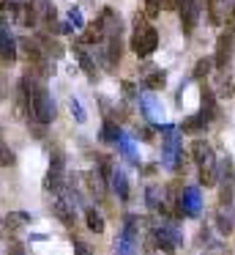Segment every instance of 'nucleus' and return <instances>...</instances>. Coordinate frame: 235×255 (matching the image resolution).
<instances>
[{"label":"nucleus","instance_id":"nucleus-1","mask_svg":"<svg viewBox=\"0 0 235 255\" xmlns=\"http://www.w3.org/2000/svg\"><path fill=\"white\" fill-rule=\"evenodd\" d=\"M180 244H183V233H180V228L172 220L156 222L151 228V233H148V247L151 250L156 247V250H164L167 255H172L175 247H180Z\"/></svg>","mask_w":235,"mask_h":255},{"label":"nucleus","instance_id":"nucleus-2","mask_svg":"<svg viewBox=\"0 0 235 255\" xmlns=\"http://www.w3.org/2000/svg\"><path fill=\"white\" fill-rule=\"evenodd\" d=\"M158 47V33L153 25H148L145 17H134V33H131V50L140 58H151Z\"/></svg>","mask_w":235,"mask_h":255},{"label":"nucleus","instance_id":"nucleus-3","mask_svg":"<svg viewBox=\"0 0 235 255\" xmlns=\"http://www.w3.org/2000/svg\"><path fill=\"white\" fill-rule=\"evenodd\" d=\"M158 129L164 132V156H161V165L167 167V170H178L180 154H183V148H180L178 127H172V124H158Z\"/></svg>","mask_w":235,"mask_h":255},{"label":"nucleus","instance_id":"nucleus-4","mask_svg":"<svg viewBox=\"0 0 235 255\" xmlns=\"http://www.w3.org/2000/svg\"><path fill=\"white\" fill-rule=\"evenodd\" d=\"M16 47H19V52H22V58H25V63L30 69H36L41 77H47L52 69H47V55L41 52V47L36 44V41H30V39H22V41H16Z\"/></svg>","mask_w":235,"mask_h":255},{"label":"nucleus","instance_id":"nucleus-5","mask_svg":"<svg viewBox=\"0 0 235 255\" xmlns=\"http://www.w3.org/2000/svg\"><path fill=\"white\" fill-rule=\"evenodd\" d=\"M219 200H222L224 206L233 203L235 198V167L230 159H224L222 165H219Z\"/></svg>","mask_w":235,"mask_h":255},{"label":"nucleus","instance_id":"nucleus-6","mask_svg":"<svg viewBox=\"0 0 235 255\" xmlns=\"http://www.w3.org/2000/svg\"><path fill=\"white\" fill-rule=\"evenodd\" d=\"M63 184H66V162H63V154L55 151L52 159H49L47 178H44V189H63Z\"/></svg>","mask_w":235,"mask_h":255},{"label":"nucleus","instance_id":"nucleus-7","mask_svg":"<svg viewBox=\"0 0 235 255\" xmlns=\"http://www.w3.org/2000/svg\"><path fill=\"white\" fill-rule=\"evenodd\" d=\"M200 8H202L200 0H180V6H178V11H180V28H183L186 36L194 33L197 19H200Z\"/></svg>","mask_w":235,"mask_h":255},{"label":"nucleus","instance_id":"nucleus-8","mask_svg":"<svg viewBox=\"0 0 235 255\" xmlns=\"http://www.w3.org/2000/svg\"><path fill=\"white\" fill-rule=\"evenodd\" d=\"M178 211L183 217H197L202 211V195L197 187H183V192H180L178 198Z\"/></svg>","mask_w":235,"mask_h":255},{"label":"nucleus","instance_id":"nucleus-9","mask_svg":"<svg viewBox=\"0 0 235 255\" xmlns=\"http://www.w3.org/2000/svg\"><path fill=\"white\" fill-rule=\"evenodd\" d=\"M16 55H19L16 39L8 33V28H5L3 19H0V63H3V66H11V63L16 61Z\"/></svg>","mask_w":235,"mask_h":255},{"label":"nucleus","instance_id":"nucleus-10","mask_svg":"<svg viewBox=\"0 0 235 255\" xmlns=\"http://www.w3.org/2000/svg\"><path fill=\"white\" fill-rule=\"evenodd\" d=\"M33 8H36L38 25H44L49 33H60V22L55 19V6L49 0H33Z\"/></svg>","mask_w":235,"mask_h":255},{"label":"nucleus","instance_id":"nucleus-11","mask_svg":"<svg viewBox=\"0 0 235 255\" xmlns=\"http://www.w3.org/2000/svg\"><path fill=\"white\" fill-rule=\"evenodd\" d=\"M230 55H233V30H227V33L219 36L216 58H213V63H216L219 72H227V66H230Z\"/></svg>","mask_w":235,"mask_h":255},{"label":"nucleus","instance_id":"nucleus-12","mask_svg":"<svg viewBox=\"0 0 235 255\" xmlns=\"http://www.w3.org/2000/svg\"><path fill=\"white\" fill-rule=\"evenodd\" d=\"M140 110H142V116H145L148 121L161 124V118H164V107H161V102H158L153 94H140Z\"/></svg>","mask_w":235,"mask_h":255},{"label":"nucleus","instance_id":"nucleus-13","mask_svg":"<svg viewBox=\"0 0 235 255\" xmlns=\"http://www.w3.org/2000/svg\"><path fill=\"white\" fill-rule=\"evenodd\" d=\"M49 209H52V214L58 217L60 222H63V225H74L77 222V214H74V203H71L69 198H63V195H60V198H55L52 203H49Z\"/></svg>","mask_w":235,"mask_h":255},{"label":"nucleus","instance_id":"nucleus-14","mask_svg":"<svg viewBox=\"0 0 235 255\" xmlns=\"http://www.w3.org/2000/svg\"><path fill=\"white\" fill-rule=\"evenodd\" d=\"M22 222H33V214H27V211H11L8 217L0 220V236H14L22 228Z\"/></svg>","mask_w":235,"mask_h":255},{"label":"nucleus","instance_id":"nucleus-15","mask_svg":"<svg viewBox=\"0 0 235 255\" xmlns=\"http://www.w3.org/2000/svg\"><path fill=\"white\" fill-rule=\"evenodd\" d=\"M142 85H145L148 91H161L164 85H167V74L158 66H145L142 69Z\"/></svg>","mask_w":235,"mask_h":255},{"label":"nucleus","instance_id":"nucleus-16","mask_svg":"<svg viewBox=\"0 0 235 255\" xmlns=\"http://www.w3.org/2000/svg\"><path fill=\"white\" fill-rule=\"evenodd\" d=\"M104 52H107V66L115 69L120 63V58H123V41H120V36H107L104 39Z\"/></svg>","mask_w":235,"mask_h":255},{"label":"nucleus","instance_id":"nucleus-17","mask_svg":"<svg viewBox=\"0 0 235 255\" xmlns=\"http://www.w3.org/2000/svg\"><path fill=\"white\" fill-rule=\"evenodd\" d=\"M200 116L205 121H213L219 116V107H216V96H213V88H202L200 96Z\"/></svg>","mask_w":235,"mask_h":255},{"label":"nucleus","instance_id":"nucleus-18","mask_svg":"<svg viewBox=\"0 0 235 255\" xmlns=\"http://www.w3.org/2000/svg\"><path fill=\"white\" fill-rule=\"evenodd\" d=\"M191 159L197 162V165H205V162H216V156H213V148L205 143V140H194L189 148Z\"/></svg>","mask_w":235,"mask_h":255},{"label":"nucleus","instance_id":"nucleus-19","mask_svg":"<svg viewBox=\"0 0 235 255\" xmlns=\"http://www.w3.org/2000/svg\"><path fill=\"white\" fill-rule=\"evenodd\" d=\"M205 8H208L211 25H224V17H227V0H205Z\"/></svg>","mask_w":235,"mask_h":255},{"label":"nucleus","instance_id":"nucleus-20","mask_svg":"<svg viewBox=\"0 0 235 255\" xmlns=\"http://www.w3.org/2000/svg\"><path fill=\"white\" fill-rule=\"evenodd\" d=\"M134 253H137V236L120 231L115 236V255H134Z\"/></svg>","mask_w":235,"mask_h":255},{"label":"nucleus","instance_id":"nucleus-21","mask_svg":"<svg viewBox=\"0 0 235 255\" xmlns=\"http://www.w3.org/2000/svg\"><path fill=\"white\" fill-rule=\"evenodd\" d=\"M16 25H22V28H33V25H38V17H36V8H33V3H22L19 0V8H16Z\"/></svg>","mask_w":235,"mask_h":255},{"label":"nucleus","instance_id":"nucleus-22","mask_svg":"<svg viewBox=\"0 0 235 255\" xmlns=\"http://www.w3.org/2000/svg\"><path fill=\"white\" fill-rule=\"evenodd\" d=\"M109 187H112V192L118 195L120 200H129V178H126L123 170H112V176H109Z\"/></svg>","mask_w":235,"mask_h":255},{"label":"nucleus","instance_id":"nucleus-23","mask_svg":"<svg viewBox=\"0 0 235 255\" xmlns=\"http://www.w3.org/2000/svg\"><path fill=\"white\" fill-rule=\"evenodd\" d=\"M104 181H107V178H104V173L98 170V167L87 173V187H90V192L96 195V200H104V195H107V184Z\"/></svg>","mask_w":235,"mask_h":255},{"label":"nucleus","instance_id":"nucleus-24","mask_svg":"<svg viewBox=\"0 0 235 255\" xmlns=\"http://www.w3.org/2000/svg\"><path fill=\"white\" fill-rule=\"evenodd\" d=\"M74 52H77V58H79V66H82V72L87 74V80H96V77H98L96 63H93V58L87 55L85 50H82V41H79V44H74Z\"/></svg>","mask_w":235,"mask_h":255},{"label":"nucleus","instance_id":"nucleus-25","mask_svg":"<svg viewBox=\"0 0 235 255\" xmlns=\"http://www.w3.org/2000/svg\"><path fill=\"white\" fill-rule=\"evenodd\" d=\"M216 181H219V165L216 162L200 165V184L202 187H216Z\"/></svg>","mask_w":235,"mask_h":255},{"label":"nucleus","instance_id":"nucleus-26","mask_svg":"<svg viewBox=\"0 0 235 255\" xmlns=\"http://www.w3.org/2000/svg\"><path fill=\"white\" fill-rule=\"evenodd\" d=\"M82 30H85V33H82V44H104V30H101V25H98V19L90 25H85Z\"/></svg>","mask_w":235,"mask_h":255},{"label":"nucleus","instance_id":"nucleus-27","mask_svg":"<svg viewBox=\"0 0 235 255\" xmlns=\"http://www.w3.org/2000/svg\"><path fill=\"white\" fill-rule=\"evenodd\" d=\"M36 44L41 47V52H44L47 58H60V55H63V47H60L55 39H49V36H38Z\"/></svg>","mask_w":235,"mask_h":255},{"label":"nucleus","instance_id":"nucleus-28","mask_svg":"<svg viewBox=\"0 0 235 255\" xmlns=\"http://www.w3.org/2000/svg\"><path fill=\"white\" fill-rule=\"evenodd\" d=\"M120 137H123L120 127H118L115 121H109V118H107V121L101 124V140H104V143H118Z\"/></svg>","mask_w":235,"mask_h":255},{"label":"nucleus","instance_id":"nucleus-29","mask_svg":"<svg viewBox=\"0 0 235 255\" xmlns=\"http://www.w3.org/2000/svg\"><path fill=\"white\" fill-rule=\"evenodd\" d=\"M205 124L208 121L202 116H189L183 124H180V129H183L186 134H202V132H205Z\"/></svg>","mask_w":235,"mask_h":255},{"label":"nucleus","instance_id":"nucleus-30","mask_svg":"<svg viewBox=\"0 0 235 255\" xmlns=\"http://www.w3.org/2000/svg\"><path fill=\"white\" fill-rule=\"evenodd\" d=\"M145 203H148V209H164V200H161V187L151 184V187L145 189Z\"/></svg>","mask_w":235,"mask_h":255},{"label":"nucleus","instance_id":"nucleus-31","mask_svg":"<svg viewBox=\"0 0 235 255\" xmlns=\"http://www.w3.org/2000/svg\"><path fill=\"white\" fill-rule=\"evenodd\" d=\"M16 8H19V0H0V19L3 22H14Z\"/></svg>","mask_w":235,"mask_h":255},{"label":"nucleus","instance_id":"nucleus-32","mask_svg":"<svg viewBox=\"0 0 235 255\" xmlns=\"http://www.w3.org/2000/svg\"><path fill=\"white\" fill-rule=\"evenodd\" d=\"M85 220H87V228H90L93 233H104V217L98 214L96 209H87L85 211Z\"/></svg>","mask_w":235,"mask_h":255},{"label":"nucleus","instance_id":"nucleus-33","mask_svg":"<svg viewBox=\"0 0 235 255\" xmlns=\"http://www.w3.org/2000/svg\"><path fill=\"white\" fill-rule=\"evenodd\" d=\"M115 145H118V148H120V154H123L126 159H129V162H137V151H134V143H131V140L126 137V134H123V137H120V140H118V143H115Z\"/></svg>","mask_w":235,"mask_h":255},{"label":"nucleus","instance_id":"nucleus-34","mask_svg":"<svg viewBox=\"0 0 235 255\" xmlns=\"http://www.w3.org/2000/svg\"><path fill=\"white\" fill-rule=\"evenodd\" d=\"M219 94L222 96H233L235 94V85H233V80H230L227 72H219Z\"/></svg>","mask_w":235,"mask_h":255},{"label":"nucleus","instance_id":"nucleus-35","mask_svg":"<svg viewBox=\"0 0 235 255\" xmlns=\"http://www.w3.org/2000/svg\"><path fill=\"white\" fill-rule=\"evenodd\" d=\"M211 69H213V61H211V58H200V61H197V66H194V77H197V80L208 77V74H211Z\"/></svg>","mask_w":235,"mask_h":255},{"label":"nucleus","instance_id":"nucleus-36","mask_svg":"<svg viewBox=\"0 0 235 255\" xmlns=\"http://www.w3.org/2000/svg\"><path fill=\"white\" fill-rule=\"evenodd\" d=\"M16 162V156H14V151L8 148V145L0 140V167H11Z\"/></svg>","mask_w":235,"mask_h":255},{"label":"nucleus","instance_id":"nucleus-37","mask_svg":"<svg viewBox=\"0 0 235 255\" xmlns=\"http://www.w3.org/2000/svg\"><path fill=\"white\" fill-rule=\"evenodd\" d=\"M69 110H71V116L77 118V124H85V121H87L85 110H82V105H79V102L74 99V96H71V99H69Z\"/></svg>","mask_w":235,"mask_h":255},{"label":"nucleus","instance_id":"nucleus-38","mask_svg":"<svg viewBox=\"0 0 235 255\" xmlns=\"http://www.w3.org/2000/svg\"><path fill=\"white\" fill-rule=\"evenodd\" d=\"M164 8V0H145V17H158Z\"/></svg>","mask_w":235,"mask_h":255},{"label":"nucleus","instance_id":"nucleus-39","mask_svg":"<svg viewBox=\"0 0 235 255\" xmlns=\"http://www.w3.org/2000/svg\"><path fill=\"white\" fill-rule=\"evenodd\" d=\"M69 25H71L74 30H82V28H85V19H82V11H79V8H71V11H69Z\"/></svg>","mask_w":235,"mask_h":255},{"label":"nucleus","instance_id":"nucleus-40","mask_svg":"<svg viewBox=\"0 0 235 255\" xmlns=\"http://www.w3.org/2000/svg\"><path fill=\"white\" fill-rule=\"evenodd\" d=\"M216 225H219V231H222V233H230V231H233V220H230V214L224 217V211H219V214H216Z\"/></svg>","mask_w":235,"mask_h":255},{"label":"nucleus","instance_id":"nucleus-41","mask_svg":"<svg viewBox=\"0 0 235 255\" xmlns=\"http://www.w3.org/2000/svg\"><path fill=\"white\" fill-rule=\"evenodd\" d=\"M5 253H8V255H25V247H22L19 242H8V247H5Z\"/></svg>","mask_w":235,"mask_h":255},{"label":"nucleus","instance_id":"nucleus-42","mask_svg":"<svg viewBox=\"0 0 235 255\" xmlns=\"http://www.w3.org/2000/svg\"><path fill=\"white\" fill-rule=\"evenodd\" d=\"M74 255H93L85 242H74Z\"/></svg>","mask_w":235,"mask_h":255},{"label":"nucleus","instance_id":"nucleus-43","mask_svg":"<svg viewBox=\"0 0 235 255\" xmlns=\"http://www.w3.org/2000/svg\"><path fill=\"white\" fill-rule=\"evenodd\" d=\"M180 0H164V8H169V11H178Z\"/></svg>","mask_w":235,"mask_h":255},{"label":"nucleus","instance_id":"nucleus-44","mask_svg":"<svg viewBox=\"0 0 235 255\" xmlns=\"http://www.w3.org/2000/svg\"><path fill=\"white\" fill-rule=\"evenodd\" d=\"M123 91H126V96H134V85L131 83H123Z\"/></svg>","mask_w":235,"mask_h":255},{"label":"nucleus","instance_id":"nucleus-45","mask_svg":"<svg viewBox=\"0 0 235 255\" xmlns=\"http://www.w3.org/2000/svg\"><path fill=\"white\" fill-rule=\"evenodd\" d=\"M142 173H145V176H151V173H156V165H148V167H142Z\"/></svg>","mask_w":235,"mask_h":255}]
</instances>
